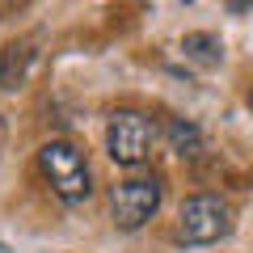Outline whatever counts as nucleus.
Here are the masks:
<instances>
[{
    "instance_id": "obj_1",
    "label": "nucleus",
    "mask_w": 253,
    "mask_h": 253,
    "mask_svg": "<svg viewBox=\"0 0 253 253\" xmlns=\"http://www.w3.org/2000/svg\"><path fill=\"white\" fill-rule=\"evenodd\" d=\"M38 169L51 181V190L63 203H84L93 194V177H89V161L72 139H46L38 148Z\"/></svg>"
},
{
    "instance_id": "obj_2",
    "label": "nucleus",
    "mask_w": 253,
    "mask_h": 253,
    "mask_svg": "<svg viewBox=\"0 0 253 253\" xmlns=\"http://www.w3.org/2000/svg\"><path fill=\"white\" fill-rule=\"evenodd\" d=\"M236 228V211L219 194H190L177 211V236L186 245H215Z\"/></svg>"
},
{
    "instance_id": "obj_3",
    "label": "nucleus",
    "mask_w": 253,
    "mask_h": 253,
    "mask_svg": "<svg viewBox=\"0 0 253 253\" xmlns=\"http://www.w3.org/2000/svg\"><path fill=\"white\" fill-rule=\"evenodd\" d=\"M156 144V123L144 114V110H114L106 123V152L114 165H126V169H139V165L152 156Z\"/></svg>"
},
{
    "instance_id": "obj_4",
    "label": "nucleus",
    "mask_w": 253,
    "mask_h": 253,
    "mask_svg": "<svg viewBox=\"0 0 253 253\" xmlns=\"http://www.w3.org/2000/svg\"><path fill=\"white\" fill-rule=\"evenodd\" d=\"M161 207V181L152 173H135L110 186V219L118 232H139Z\"/></svg>"
},
{
    "instance_id": "obj_5",
    "label": "nucleus",
    "mask_w": 253,
    "mask_h": 253,
    "mask_svg": "<svg viewBox=\"0 0 253 253\" xmlns=\"http://www.w3.org/2000/svg\"><path fill=\"white\" fill-rule=\"evenodd\" d=\"M30 63H34V38H17L0 51V89H21Z\"/></svg>"
},
{
    "instance_id": "obj_6",
    "label": "nucleus",
    "mask_w": 253,
    "mask_h": 253,
    "mask_svg": "<svg viewBox=\"0 0 253 253\" xmlns=\"http://www.w3.org/2000/svg\"><path fill=\"white\" fill-rule=\"evenodd\" d=\"M169 148H173L177 156H199V152H203L199 126L186 123V118H169Z\"/></svg>"
},
{
    "instance_id": "obj_7",
    "label": "nucleus",
    "mask_w": 253,
    "mask_h": 253,
    "mask_svg": "<svg viewBox=\"0 0 253 253\" xmlns=\"http://www.w3.org/2000/svg\"><path fill=\"white\" fill-rule=\"evenodd\" d=\"M181 51H186L190 59H199V63H219L224 46H219L215 34H186L181 38Z\"/></svg>"
},
{
    "instance_id": "obj_8",
    "label": "nucleus",
    "mask_w": 253,
    "mask_h": 253,
    "mask_svg": "<svg viewBox=\"0 0 253 253\" xmlns=\"http://www.w3.org/2000/svg\"><path fill=\"white\" fill-rule=\"evenodd\" d=\"M228 9H232V13H245V9H253V0H228Z\"/></svg>"
},
{
    "instance_id": "obj_9",
    "label": "nucleus",
    "mask_w": 253,
    "mask_h": 253,
    "mask_svg": "<svg viewBox=\"0 0 253 253\" xmlns=\"http://www.w3.org/2000/svg\"><path fill=\"white\" fill-rule=\"evenodd\" d=\"M249 106H253V89H249Z\"/></svg>"
},
{
    "instance_id": "obj_10",
    "label": "nucleus",
    "mask_w": 253,
    "mask_h": 253,
    "mask_svg": "<svg viewBox=\"0 0 253 253\" xmlns=\"http://www.w3.org/2000/svg\"><path fill=\"white\" fill-rule=\"evenodd\" d=\"M0 253H4V245H0Z\"/></svg>"
}]
</instances>
